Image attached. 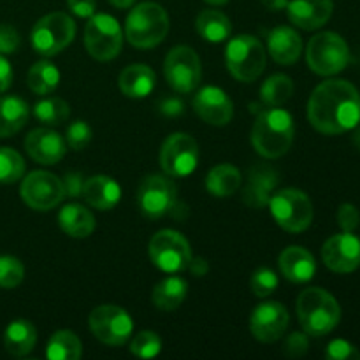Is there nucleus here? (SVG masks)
I'll use <instances>...</instances> for the list:
<instances>
[{"mask_svg":"<svg viewBox=\"0 0 360 360\" xmlns=\"http://www.w3.org/2000/svg\"><path fill=\"white\" fill-rule=\"evenodd\" d=\"M28 88L37 95H49L60 83V70L48 60L35 62L28 70Z\"/></svg>","mask_w":360,"mask_h":360,"instance_id":"34","label":"nucleus"},{"mask_svg":"<svg viewBox=\"0 0 360 360\" xmlns=\"http://www.w3.org/2000/svg\"><path fill=\"white\" fill-rule=\"evenodd\" d=\"M278 183H280V178L274 169L267 167V165H255L248 172L243 200L250 207H266Z\"/></svg>","mask_w":360,"mask_h":360,"instance_id":"21","label":"nucleus"},{"mask_svg":"<svg viewBox=\"0 0 360 360\" xmlns=\"http://www.w3.org/2000/svg\"><path fill=\"white\" fill-rule=\"evenodd\" d=\"M281 274L292 283H308L316 273L315 257L302 246H288L278 259Z\"/></svg>","mask_w":360,"mask_h":360,"instance_id":"22","label":"nucleus"},{"mask_svg":"<svg viewBox=\"0 0 360 360\" xmlns=\"http://www.w3.org/2000/svg\"><path fill=\"white\" fill-rule=\"evenodd\" d=\"M306 60L309 69L319 76H334L350 63V48L336 32H320L309 39Z\"/></svg>","mask_w":360,"mask_h":360,"instance_id":"6","label":"nucleus"},{"mask_svg":"<svg viewBox=\"0 0 360 360\" xmlns=\"http://www.w3.org/2000/svg\"><path fill=\"white\" fill-rule=\"evenodd\" d=\"M267 206L274 221L292 234L304 232L313 221L311 199L299 188L278 190L271 195Z\"/></svg>","mask_w":360,"mask_h":360,"instance_id":"7","label":"nucleus"},{"mask_svg":"<svg viewBox=\"0 0 360 360\" xmlns=\"http://www.w3.org/2000/svg\"><path fill=\"white\" fill-rule=\"evenodd\" d=\"M84 46L91 58L108 62L122 51L123 32L116 18L109 14H94L84 27Z\"/></svg>","mask_w":360,"mask_h":360,"instance_id":"9","label":"nucleus"},{"mask_svg":"<svg viewBox=\"0 0 360 360\" xmlns=\"http://www.w3.org/2000/svg\"><path fill=\"white\" fill-rule=\"evenodd\" d=\"M25 174V160L16 150L0 146V183L13 185Z\"/></svg>","mask_w":360,"mask_h":360,"instance_id":"36","label":"nucleus"},{"mask_svg":"<svg viewBox=\"0 0 360 360\" xmlns=\"http://www.w3.org/2000/svg\"><path fill=\"white\" fill-rule=\"evenodd\" d=\"M262 4H264V6H266L269 11H273V13H276V11L287 9L288 0H262Z\"/></svg>","mask_w":360,"mask_h":360,"instance_id":"50","label":"nucleus"},{"mask_svg":"<svg viewBox=\"0 0 360 360\" xmlns=\"http://www.w3.org/2000/svg\"><path fill=\"white\" fill-rule=\"evenodd\" d=\"M267 51L280 65H292L302 53V39L292 27H276L267 32Z\"/></svg>","mask_w":360,"mask_h":360,"instance_id":"23","label":"nucleus"},{"mask_svg":"<svg viewBox=\"0 0 360 360\" xmlns=\"http://www.w3.org/2000/svg\"><path fill=\"white\" fill-rule=\"evenodd\" d=\"M229 72L241 83H253L266 69V48L253 35H236L225 49Z\"/></svg>","mask_w":360,"mask_h":360,"instance_id":"5","label":"nucleus"},{"mask_svg":"<svg viewBox=\"0 0 360 360\" xmlns=\"http://www.w3.org/2000/svg\"><path fill=\"white\" fill-rule=\"evenodd\" d=\"M199 164V144L185 132H174L164 141L160 150V167L171 178H186Z\"/></svg>","mask_w":360,"mask_h":360,"instance_id":"14","label":"nucleus"},{"mask_svg":"<svg viewBox=\"0 0 360 360\" xmlns=\"http://www.w3.org/2000/svg\"><path fill=\"white\" fill-rule=\"evenodd\" d=\"M309 341L308 334L304 333H292L290 336L287 338L283 345V352L288 355V357H302V355L308 352Z\"/></svg>","mask_w":360,"mask_h":360,"instance_id":"44","label":"nucleus"},{"mask_svg":"<svg viewBox=\"0 0 360 360\" xmlns=\"http://www.w3.org/2000/svg\"><path fill=\"white\" fill-rule=\"evenodd\" d=\"M30 108L21 97L6 95L0 97V139L20 132L28 122Z\"/></svg>","mask_w":360,"mask_h":360,"instance_id":"26","label":"nucleus"},{"mask_svg":"<svg viewBox=\"0 0 360 360\" xmlns=\"http://www.w3.org/2000/svg\"><path fill=\"white\" fill-rule=\"evenodd\" d=\"M278 276L269 267H260L250 278V288L257 297H267L278 288Z\"/></svg>","mask_w":360,"mask_h":360,"instance_id":"39","label":"nucleus"},{"mask_svg":"<svg viewBox=\"0 0 360 360\" xmlns=\"http://www.w3.org/2000/svg\"><path fill=\"white\" fill-rule=\"evenodd\" d=\"M360 224V213L357 207L350 202L341 204L338 210V225L343 229V232H354Z\"/></svg>","mask_w":360,"mask_h":360,"instance_id":"42","label":"nucleus"},{"mask_svg":"<svg viewBox=\"0 0 360 360\" xmlns=\"http://www.w3.org/2000/svg\"><path fill=\"white\" fill-rule=\"evenodd\" d=\"M148 255L158 269L174 274L188 269L192 250L185 236L171 229H164L151 238Z\"/></svg>","mask_w":360,"mask_h":360,"instance_id":"10","label":"nucleus"},{"mask_svg":"<svg viewBox=\"0 0 360 360\" xmlns=\"http://www.w3.org/2000/svg\"><path fill=\"white\" fill-rule=\"evenodd\" d=\"M157 76L151 67L144 63H132L120 72L118 86L125 97L144 98L153 91Z\"/></svg>","mask_w":360,"mask_h":360,"instance_id":"25","label":"nucleus"},{"mask_svg":"<svg viewBox=\"0 0 360 360\" xmlns=\"http://www.w3.org/2000/svg\"><path fill=\"white\" fill-rule=\"evenodd\" d=\"M158 111H160L164 116L176 118V116L185 112V104H183V101H179L178 97H167L158 104Z\"/></svg>","mask_w":360,"mask_h":360,"instance_id":"47","label":"nucleus"},{"mask_svg":"<svg viewBox=\"0 0 360 360\" xmlns=\"http://www.w3.org/2000/svg\"><path fill=\"white\" fill-rule=\"evenodd\" d=\"M294 116L280 108L264 109L257 115L252 129V144L264 158H280L294 144Z\"/></svg>","mask_w":360,"mask_h":360,"instance_id":"2","label":"nucleus"},{"mask_svg":"<svg viewBox=\"0 0 360 360\" xmlns=\"http://www.w3.org/2000/svg\"><path fill=\"white\" fill-rule=\"evenodd\" d=\"M58 224L60 229L67 236L76 239L88 238L97 227L91 211L88 207L81 206V204H67V206H63L58 214Z\"/></svg>","mask_w":360,"mask_h":360,"instance_id":"27","label":"nucleus"},{"mask_svg":"<svg viewBox=\"0 0 360 360\" xmlns=\"http://www.w3.org/2000/svg\"><path fill=\"white\" fill-rule=\"evenodd\" d=\"M188 269H192V273L195 274V276H204V274L207 273V269H210V267H207V262L204 259H200V257L193 259V257H192Z\"/></svg>","mask_w":360,"mask_h":360,"instance_id":"49","label":"nucleus"},{"mask_svg":"<svg viewBox=\"0 0 360 360\" xmlns=\"http://www.w3.org/2000/svg\"><path fill=\"white\" fill-rule=\"evenodd\" d=\"M63 192H65V197H70V199H76V197L83 195V186H84V178L81 172H65V176L62 178Z\"/></svg>","mask_w":360,"mask_h":360,"instance_id":"45","label":"nucleus"},{"mask_svg":"<svg viewBox=\"0 0 360 360\" xmlns=\"http://www.w3.org/2000/svg\"><path fill=\"white\" fill-rule=\"evenodd\" d=\"M204 2L211 4V6H224V4H227L229 0H204Z\"/></svg>","mask_w":360,"mask_h":360,"instance_id":"53","label":"nucleus"},{"mask_svg":"<svg viewBox=\"0 0 360 360\" xmlns=\"http://www.w3.org/2000/svg\"><path fill=\"white\" fill-rule=\"evenodd\" d=\"M326 357L330 360H359L360 352L357 347L347 340H334L330 341L326 350Z\"/></svg>","mask_w":360,"mask_h":360,"instance_id":"41","label":"nucleus"},{"mask_svg":"<svg viewBox=\"0 0 360 360\" xmlns=\"http://www.w3.org/2000/svg\"><path fill=\"white\" fill-rule=\"evenodd\" d=\"M11 84H13V67L6 56L0 55V94L9 90Z\"/></svg>","mask_w":360,"mask_h":360,"instance_id":"48","label":"nucleus"},{"mask_svg":"<svg viewBox=\"0 0 360 360\" xmlns=\"http://www.w3.org/2000/svg\"><path fill=\"white\" fill-rule=\"evenodd\" d=\"M169 34V14L160 4H137L125 21V37L134 48L148 49L160 44Z\"/></svg>","mask_w":360,"mask_h":360,"instance_id":"4","label":"nucleus"},{"mask_svg":"<svg viewBox=\"0 0 360 360\" xmlns=\"http://www.w3.org/2000/svg\"><path fill=\"white\" fill-rule=\"evenodd\" d=\"M20 48V34L11 25H0V55H13Z\"/></svg>","mask_w":360,"mask_h":360,"instance_id":"43","label":"nucleus"},{"mask_svg":"<svg viewBox=\"0 0 360 360\" xmlns=\"http://www.w3.org/2000/svg\"><path fill=\"white\" fill-rule=\"evenodd\" d=\"M197 32L207 42H224L231 37L232 23L221 11L206 9L197 16Z\"/></svg>","mask_w":360,"mask_h":360,"instance_id":"31","label":"nucleus"},{"mask_svg":"<svg viewBox=\"0 0 360 360\" xmlns=\"http://www.w3.org/2000/svg\"><path fill=\"white\" fill-rule=\"evenodd\" d=\"M83 355L81 340L72 330H56L48 341L46 357L49 360H77Z\"/></svg>","mask_w":360,"mask_h":360,"instance_id":"32","label":"nucleus"},{"mask_svg":"<svg viewBox=\"0 0 360 360\" xmlns=\"http://www.w3.org/2000/svg\"><path fill=\"white\" fill-rule=\"evenodd\" d=\"M322 260L334 273H354L360 267V239L352 232L333 236L323 243Z\"/></svg>","mask_w":360,"mask_h":360,"instance_id":"17","label":"nucleus"},{"mask_svg":"<svg viewBox=\"0 0 360 360\" xmlns=\"http://www.w3.org/2000/svg\"><path fill=\"white\" fill-rule=\"evenodd\" d=\"M333 11V0H288L287 16L302 30H316L330 20Z\"/></svg>","mask_w":360,"mask_h":360,"instance_id":"20","label":"nucleus"},{"mask_svg":"<svg viewBox=\"0 0 360 360\" xmlns=\"http://www.w3.org/2000/svg\"><path fill=\"white\" fill-rule=\"evenodd\" d=\"M76 37V23L67 13H49L32 28V48L42 56L62 53Z\"/></svg>","mask_w":360,"mask_h":360,"instance_id":"8","label":"nucleus"},{"mask_svg":"<svg viewBox=\"0 0 360 360\" xmlns=\"http://www.w3.org/2000/svg\"><path fill=\"white\" fill-rule=\"evenodd\" d=\"M70 13L79 18H91L97 9V0H67Z\"/></svg>","mask_w":360,"mask_h":360,"instance_id":"46","label":"nucleus"},{"mask_svg":"<svg viewBox=\"0 0 360 360\" xmlns=\"http://www.w3.org/2000/svg\"><path fill=\"white\" fill-rule=\"evenodd\" d=\"M297 316L308 336H326L340 323V302L323 288H306L297 297Z\"/></svg>","mask_w":360,"mask_h":360,"instance_id":"3","label":"nucleus"},{"mask_svg":"<svg viewBox=\"0 0 360 360\" xmlns=\"http://www.w3.org/2000/svg\"><path fill=\"white\" fill-rule=\"evenodd\" d=\"M178 202V188L167 174H151L137 188V206L148 220H160Z\"/></svg>","mask_w":360,"mask_h":360,"instance_id":"11","label":"nucleus"},{"mask_svg":"<svg viewBox=\"0 0 360 360\" xmlns=\"http://www.w3.org/2000/svg\"><path fill=\"white\" fill-rule=\"evenodd\" d=\"M25 150L32 160L42 165L58 164L67 153L65 137L53 129H35L25 139Z\"/></svg>","mask_w":360,"mask_h":360,"instance_id":"19","label":"nucleus"},{"mask_svg":"<svg viewBox=\"0 0 360 360\" xmlns=\"http://www.w3.org/2000/svg\"><path fill=\"white\" fill-rule=\"evenodd\" d=\"M83 197L91 207H95V210L108 211L112 210V207L120 202L122 188H120V185L111 178V176L97 174L84 179Z\"/></svg>","mask_w":360,"mask_h":360,"instance_id":"24","label":"nucleus"},{"mask_svg":"<svg viewBox=\"0 0 360 360\" xmlns=\"http://www.w3.org/2000/svg\"><path fill=\"white\" fill-rule=\"evenodd\" d=\"M354 144L360 150V127L355 130V134H354Z\"/></svg>","mask_w":360,"mask_h":360,"instance_id":"52","label":"nucleus"},{"mask_svg":"<svg viewBox=\"0 0 360 360\" xmlns=\"http://www.w3.org/2000/svg\"><path fill=\"white\" fill-rule=\"evenodd\" d=\"M290 316L287 308L280 302H262L253 309L250 316V330L260 343H274L288 329Z\"/></svg>","mask_w":360,"mask_h":360,"instance_id":"16","label":"nucleus"},{"mask_svg":"<svg viewBox=\"0 0 360 360\" xmlns=\"http://www.w3.org/2000/svg\"><path fill=\"white\" fill-rule=\"evenodd\" d=\"M37 343V330L28 320L18 319L7 326L4 333V347L13 357H25Z\"/></svg>","mask_w":360,"mask_h":360,"instance_id":"28","label":"nucleus"},{"mask_svg":"<svg viewBox=\"0 0 360 360\" xmlns=\"http://www.w3.org/2000/svg\"><path fill=\"white\" fill-rule=\"evenodd\" d=\"M91 334L108 347H123L130 340L134 322L129 313L116 304L97 306L88 319Z\"/></svg>","mask_w":360,"mask_h":360,"instance_id":"13","label":"nucleus"},{"mask_svg":"<svg viewBox=\"0 0 360 360\" xmlns=\"http://www.w3.org/2000/svg\"><path fill=\"white\" fill-rule=\"evenodd\" d=\"M162 352V340L153 330H141L130 343V354L141 359H155Z\"/></svg>","mask_w":360,"mask_h":360,"instance_id":"37","label":"nucleus"},{"mask_svg":"<svg viewBox=\"0 0 360 360\" xmlns=\"http://www.w3.org/2000/svg\"><path fill=\"white\" fill-rule=\"evenodd\" d=\"M25 266L13 255H0V287L14 288L23 281Z\"/></svg>","mask_w":360,"mask_h":360,"instance_id":"38","label":"nucleus"},{"mask_svg":"<svg viewBox=\"0 0 360 360\" xmlns=\"http://www.w3.org/2000/svg\"><path fill=\"white\" fill-rule=\"evenodd\" d=\"M193 111L202 122L214 127H225L234 116L231 97L218 86H204L193 95Z\"/></svg>","mask_w":360,"mask_h":360,"instance_id":"18","label":"nucleus"},{"mask_svg":"<svg viewBox=\"0 0 360 360\" xmlns=\"http://www.w3.org/2000/svg\"><path fill=\"white\" fill-rule=\"evenodd\" d=\"M116 9H130L136 6V0H109Z\"/></svg>","mask_w":360,"mask_h":360,"instance_id":"51","label":"nucleus"},{"mask_svg":"<svg viewBox=\"0 0 360 360\" xmlns=\"http://www.w3.org/2000/svg\"><path fill=\"white\" fill-rule=\"evenodd\" d=\"M20 193L23 202L35 211L55 210L65 199L62 179L48 171H34L25 176Z\"/></svg>","mask_w":360,"mask_h":360,"instance_id":"15","label":"nucleus"},{"mask_svg":"<svg viewBox=\"0 0 360 360\" xmlns=\"http://www.w3.org/2000/svg\"><path fill=\"white\" fill-rule=\"evenodd\" d=\"M164 74L172 90L190 94L197 90L202 79V63L195 49L190 46H176L165 56Z\"/></svg>","mask_w":360,"mask_h":360,"instance_id":"12","label":"nucleus"},{"mask_svg":"<svg viewBox=\"0 0 360 360\" xmlns=\"http://www.w3.org/2000/svg\"><path fill=\"white\" fill-rule=\"evenodd\" d=\"M91 136H94L91 127L86 122H83V120H77V122H72L67 127L65 143L70 150L81 151L90 144Z\"/></svg>","mask_w":360,"mask_h":360,"instance_id":"40","label":"nucleus"},{"mask_svg":"<svg viewBox=\"0 0 360 360\" xmlns=\"http://www.w3.org/2000/svg\"><path fill=\"white\" fill-rule=\"evenodd\" d=\"M294 94V81L287 74H273L260 86V102L267 108H281Z\"/></svg>","mask_w":360,"mask_h":360,"instance_id":"33","label":"nucleus"},{"mask_svg":"<svg viewBox=\"0 0 360 360\" xmlns=\"http://www.w3.org/2000/svg\"><path fill=\"white\" fill-rule=\"evenodd\" d=\"M34 116L48 127H58L70 116V105L63 98L46 97L34 105Z\"/></svg>","mask_w":360,"mask_h":360,"instance_id":"35","label":"nucleus"},{"mask_svg":"<svg viewBox=\"0 0 360 360\" xmlns=\"http://www.w3.org/2000/svg\"><path fill=\"white\" fill-rule=\"evenodd\" d=\"M186 292H188V283L183 278L169 276L157 283L151 294V301L162 311H174L183 304Z\"/></svg>","mask_w":360,"mask_h":360,"instance_id":"29","label":"nucleus"},{"mask_svg":"<svg viewBox=\"0 0 360 360\" xmlns=\"http://www.w3.org/2000/svg\"><path fill=\"white\" fill-rule=\"evenodd\" d=\"M308 120L326 136L354 130L360 123V94L345 79H327L313 90L308 102Z\"/></svg>","mask_w":360,"mask_h":360,"instance_id":"1","label":"nucleus"},{"mask_svg":"<svg viewBox=\"0 0 360 360\" xmlns=\"http://www.w3.org/2000/svg\"><path fill=\"white\" fill-rule=\"evenodd\" d=\"M243 183L241 171L231 164H218L206 178V190L214 197H231Z\"/></svg>","mask_w":360,"mask_h":360,"instance_id":"30","label":"nucleus"}]
</instances>
